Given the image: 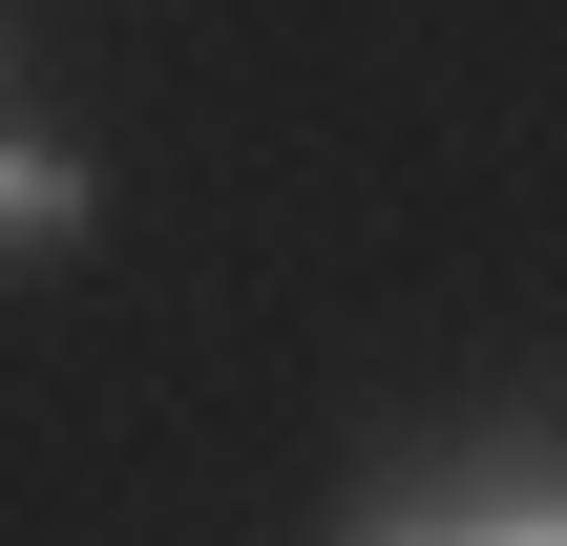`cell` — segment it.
Listing matches in <instances>:
<instances>
[{
    "instance_id": "7a4b0ae2",
    "label": "cell",
    "mask_w": 567,
    "mask_h": 546,
    "mask_svg": "<svg viewBox=\"0 0 567 546\" xmlns=\"http://www.w3.org/2000/svg\"><path fill=\"white\" fill-rule=\"evenodd\" d=\"M63 231H84V147L0 126V253H63Z\"/></svg>"
},
{
    "instance_id": "6da1fadb",
    "label": "cell",
    "mask_w": 567,
    "mask_h": 546,
    "mask_svg": "<svg viewBox=\"0 0 567 546\" xmlns=\"http://www.w3.org/2000/svg\"><path fill=\"white\" fill-rule=\"evenodd\" d=\"M379 546H421V526H484V546H567V442H484V463H400L379 505H358Z\"/></svg>"
}]
</instances>
